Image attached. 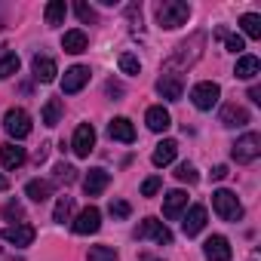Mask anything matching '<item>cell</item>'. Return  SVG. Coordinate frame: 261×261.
<instances>
[{
  "mask_svg": "<svg viewBox=\"0 0 261 261\" xmlns=\"http://www.w3.org/2000/svg\"><path fill=\"white\" fill-rule=\"evenodd\" d=\"M108 136H111L114 142H123V145H133V142H136V126L129 123L126 117H114V120L108 123Z\"/></svg>",
  "mask_w": 261,
  "mask_h": 261,
  "instance_id": "4fadbf2b",
  "label": "cell"
},
{
  "mask_svg": "<svg viewBox=\"0 0 261 261\" xmlns=\"http://www.w3.org/2000/svg\"><path fill=\"white\" fill-rule=\"evenodd\" d=\"M25 160H28L25 148H19V145H13V142L0 145V163H4L7 169H19V166H22Z\"/></svg>",
  "mask_w": 261,
  "mask_h": 261,
  "instance_id": "d6986e66",
  "label": "cell"
},
{
  "mask_svg": "<svg viewBox=\"0 0 261 261\" xmlns=\"http://www.w3.org/2000/svg\"><path fill=\"white\" fill-rule=\"evenodd\" d=\"M108 185H111V172H105V169H89L86 178H83V191H86V197H98Z\"/></svg>",
  "mask_w": 261,
  "mask_h": 261,
  "instance_id": "2e32d148",
  "label": "cell"
},
{
  "mask_svg": "<svg viewBox=\"0 0 261 261\" xmlns=\"http://www.w3.org/2000/svg\"><path fill=\"white\" fill-rule=\"evenodd\" d=\"M108 92H111V95H120V92H123V86H120V83H114V80H111V83H108Z\"/></svg>",
  "mask_w": 261,
  "mask_h": 261,
  "instance_id": "60d3db41",
  "label": "cell"
},
{
  "mask_svg": "<svg viewBox=\"0 0 261 261\" xmlns=\"http://www.w3.org/2000/svg\"><path fill=\"white\" fill-rule=\"evenodd\" d=\"M160 188H163V178H160V175H151V178H145V185H142V197H154Z\"/></svg>",
  "mask_w": 261,
  "mask_h": 261,
  "instance_id": "d590c367",
  "label": "cell"
},
{
  "mask_svg": "<svg viewBox=\"0 0 261 261\" xmlns=\"http://www.w3.org/2000/svg\"><path fill=\"white\" fill-rule=\"evenodd\" d=\"M25 194H28L34 203H43V200L53 197V185H49V181H40V178H31V181L25 185Z\"/></svg>",
  "mask_w": 261,
  "mask_h": 261,
  "instance_id": "d4e9b609",
  "label": "cell"
},
{
  "mask_svg": "<svg viewBox=\"0 0 261 261\" xmlns=\"http://www.w3.org/2000/svg\"><path fill=\"white\" fill-rule=\"evenodd\" d=\"M4 215L16 221V218H22V215H25V209H22V203H19V200H10V203L4 206Z\"/></svg>",
  "mask_w": 261,
  "mask_h": 261,
  "instance_id": "74e56055",
  "label": "cell"
},
{
  "mask_svg": "<svg viewBox=\"0 0 261 261\" xmlns=\"http://www.w3.org/2000/svg\"><path fill=\"white\" fill-rule=\"evenodd\" d=\"M7 188H10V178H7V175H0V191H7Z\"/></svg>",
  "mask_w": 261,
  "mask_h": 261,
  "instance_id": "7bdbcfd3",
  "label": "cell"
},
{
  "mask_svg": "<svg viewBox=\"0 0 261 261\" xmlns=\"http://www.w3.org/2000/svg\"><path fill=\"white\" fill-rule=\"evenodd\" d=\"M212 178H215V181H221V178H227V166H224V163H218V166L212 169Z\"/></svg>",
  "mask_w": 261,
  "mask_h": 261,
  "instance_id": "ab89813d",
  "label": "cell"
},
{
  "mask_svg": "<svg viewBox=\"0 0 261 261\" xmlns=\"http://www.w3.org/2000/svg\"><path fill=\"white\" fill-rule=\"evenodd\" d=\"M203 43H206V34H194L191 40H181L175 46V53L166 59V74L178 71V68H191L200 56H203Z\"/></svg>",
  "mask_w": 261,
  "mask_h": 261,
  "instance_id": "6da1fadb",
  "label": "cell"
},
{
  "mask_svg": "<svg viewBox=\"0 0 261 261\" xmlns=\"http://www.w3.org/2000/svg\"><path fill=\"white\" fill-rule=\"evenodd\" d=\"M181 227H185V233L188 237H197L203 227H206V206H191L188 212H185V221H181Z\"/></svg>",
  "mask_w": 261,
  "mask_h": 261,
  "instance_id": "e0dca14e",
  "label": "cell"
},
{
  "mask_svg": "<svg viewBox=\"0 0 261 261\" xmlns=\"http://www.w3.org/2000/svg\"><path fill=\"white\" fill-rule=\"evenodd\" d=\"M71 212H74V197H59V203L53 209V221L65 224V221H71Z\"/></svg>",
  "mask_w": 261,
  "mask_h": 261,
  "instance_id": "f1b7e54d",
  "label": "cell"
},
{
  "mask_svg": "<svg viewBox=\"0 0 261 261\" xmlns=\"http://www.w3.org/2000/svg\"><path fill=\"white\" fill-rule=\"evenodd\" d=\"M136 237H139V240H154V243H160V246H172V230H169L163 221H157V218H145V221L139 224Z\"/></svg>",
  "mask_w": 261,
  "mask_h": 261,
  "instance_id": "52a82bcc",
  "label": "cell"
},
{
  "mask_svg": "<svg viewBox=\"0 0 261 261\" xmlns=\"http://www.w3.org/2000/svg\"><path fill=\"white\" fill-rule=\"evenodd\" d=\"M157 92H160L166 101H178V98L185 95V80H181L178 74H163V77L157 80Z\"/></svg>",
  "mask_w": 261,
  "mask_h": 261,
  "instance_id": "7c38bea8",
  "label": "cell"
},
{
  "mask_svg": "<svg viewBox=\"0 0 261 261\" xmlns=\"http://www.w3.org/2000/svg\"><path fill=\"white\" fill-rule=\"evenodd\" d=\"M71 148H74L77 157H89V154H92V148H95V129H92V123H80V126L74 129Z\"/></svg>",
  "mask_w": 261,
  "mask_h": 261,
  "instance_id": "ba28073f",
  "label": "cell"
},
{
  "mask_svg": "<svg viewBox=\"0 0 261 261\" xmlns=\"http://www.w3.org/2000/svg\"><path fill=\"white\" fill-rule=\"evenodd\" d=\"M249 98H252V101H261V89H258V86H252V89H249Z\"/></svg>",
  "mask_w": 261,
  "mask_h": 261,
  "instance_id": "b9f144b4",
  "label": "cell"
},
{
  "mask_svg": "<svg viewBox=\"0 0 261 261\" xmlns=\"http://www.w3.org/2000/svg\"><path fill=\"white\" fill-rule=\"evenodd\" d=\"M31 68H34V80H40V83H53L56 74H59V68H56V62L49 56H34Z\"/></svg>",
  "mask_w": 261,
  "mask_h": 261,
  "instance_id": "ffe728a7",
  "label": "cell"
},
{
  "mask_svg": "<svg viewBox=\"0 0 261 261\" xmlns=\"http://www.w3.org/2000/svg\"><path fill=\"white\" fill-rule=\"evenodd\" d=\"M19 56L16 53H4V59H0V80H10L13 74H19Z\"/></svg>",
  "mask_w": 261,
  "mask_h": 261,
  "instance_id": "f546056e",
  "label": "cell"
},
{
  "mask_svg": "<svg viewBox=\"0 0 261 261\" xmlns=\"http://www.w3.org/2000/svg\"><path fill=\"white\" fill-rule=\"evenodd\" d=\"M188 19H191V7L185 4V0H163V4L157 7V22H160V28H166V31L181 28Z\"/></svg>",
  "mask_w": 261,
  "mask_h": 261,
  "instance_id": "7a4b0ae2",
  "label": "cell"
},
{
  "mask_svg": "<svg viewBox=\"0 0 261 261\" xmlns=\"http://www.w3.org/2000/svg\"><path fill=\"white\" fill-rule=\"evenodd\" d=\"M86 46H89V37H86L80 28H74V31H65V37H62V49H65V53H71V56H80V53H86Z\"/></svg>",
  "mask_w": 261,
  "mask_h": 261,
  "instance_id": "7402d4cb",
  "label": "cell"
},
{
  "mask_svg": "<svg viewBox=\"0 0 261 261\" xmlns=\"http://www.w3.org/2000/svg\"><path fill=\"white\" fill-rule=\"evenodd\" d=\"M120 71H123V74H139V71H142V62H139L133 53H123V56H120Z\"/></svg>",
  "mask_w": 261,
  "mask_h": 261,
  "instance_id": "836d02e7",
  "label": "cell"
},
{
  "mask_svg": "<svg viewBox=\"0 0 261 261\" xmlns=\"http://www.w3.org/2000/svg\"><path fill=\"white\" fill-rule=\"evenodd\" d=\"M53 181H56V185H74V181H77V169L68 166V163H59V166L53 169Z\"/></svg>",
  "mask_w": 261,
  "mask_h": 261,
  "instance_id": "4dcf8cb0",
  "label": "cell"
},
{
  "mask_svg": "<svg viewBox=\"0 0 261 261\" xmlns=\"http://www.w3.org/2000/svg\"><path fill=\"white\" fill-rule=\"evenodd\" d=\"M86 261H120V258H117V252L111 246H92L89 255H86Z\"/></svg>",
  "mask_w": 261,
  "mask_h": 261,
  "instance_id": "1f68e13d",
  "label": "cell"
},
{
  "mask_svg": "<svg viewBox=\"0 0 261 261\" xmlns=\"http://www.w3.org/2000/svg\"><path fill=\"white\" fill-rule=\"evenodd\" d=\"M145 123H148V129H151V133H166V129L172 126V114H169L163 105H154V108H148V114H145Z\"/></svg>",
  "mask_w": 261,
  "mask_h": 261,
  "instance_id": "9a60e30c",
  "label": "cell"
},
{
  "mask_svg": "<svg viewBox=\"0 0 261 261\" xmlns=\"http://www.w3.org/2000/svg\"><path fill=\"white\" fill-rule=\"evenodd\" d=\"M218 98H221V86L212 83V80H203L191 89V101H194L197 111H212L218 105Z\"/></svg>",
  "mask_w": 261,
  "mask_h": 261,
  "instance_id": "8992f818",
  "label": "cell"
},
{
  "mask_svg": "<svg viewBox=\"0 0 261 261\" xmlns=\"http://www.w3.org/2000/svg\"><path fill=\"white\" fill-rule=\"evenodd\" d=\"M4 240H7L10 246L25 249V246L34 243V227H31V224H10V227L4 230Z\"/></svg>",
  "mask_w": 261,
  "mask_h": 261,
  "instance_id": "5bb4252c",
  "label": "cell"
},
{
  "mask_svg": "<svg viewBox=\"0 0 261 261\" xmlns=\"http://www.w3.org/2000/svg\"><path fill=\"white\" fill-rule=\"evenodd\" d=\"M175 154H178V142H172V139H163L157 148H154V154H151V160H154V166H169L172 160H175Z\"/></svg>",
  "mask_w": 261,
  "mask_h": 261,
  "instance_id": "603a6c76",
  "label": "cell"
},
{
  "mask_svg": "<svg viewBox=\"0 0 261 261\" xmlns=\"http://www.w3.org/2000/svg\"><path fill=\"white\" fill-rule=\"evenodd\" d=\"M212 209H215V215L224 218V221H240V218H243V206H240L237 194H233V191H224V188L212 194Z\"/></svg>",
  "mask_w": 261,
  "mask_h": 261,
  "instance_id": "3957f363",
  "label": "cell"
},
{
  "mask_svg": "<svg viewBox=\"0 0 261 261\" xmlns=\"http://www.w3.org/2000/svg\"><path fill=\"white\" fill-rule=\"evenodd\" d=\"M175 178L185 181V185H197V181H200V172H197L191 163H181V166L175 169Z\"/></svg>",
  "mask_w": 261,
  "mask_h": 261,
  "instance_id": "d6a6232c",
  "label": "cell"
},
{
  "mask_svg": "<svg viewBox=\"0 0 261 261\" xmlns=\"http://www.w3.org/2000/svg\"><path fill=\"white\" fill-rule=\"evenodd\" d=\"M240 28H243L246 37L258 40V37H261V16H258V13H246V16L240 19Z\"/></svg>",
  "mask_w": 261,
  "mask_h": 261,
  "instance_id": "83f0119b",
  "label": "cell"
},
{
  "mask_svg": "<svg viewBox=\"0 0 261 261\" xmlns=\"http://www.w3.org/2000/svg\"><path fill=\"white\" fill-rule=\"evenodd\" d=\"M230 157H233L237 163H255V160L261 157V136H255V133L240 136V139L233 142V148H230Z\"/></svg>",
  "mask_w": 261,
  "mask_h": 261,
  "instance_id": "5b68a950",
  "label": "cell"
},
{
  "mask_svg": "<svg viewBox=\"0 0 261 261\" xmlns=\"http://www.w3.org/2000/svg\"><path fill=\"white\" fill-rule=\"evenodd\" d=\"M129 212H133V206L126 200H111V215L114 218H129Z\"/></svg>",
  "mask_w": 261,
  "mask_h": 261,
  "instance_id": "8d00e7d4",
  "label": "cell"
},
{
  "mask_svg": "<svg viewBox=\"0 0 261 261\" xmlns=\"http://www.w3.org/2000/svg\"><path fill=\"white\" fill-rule=\"evenodd\" d=\"M74 13H77V19H80V22H86V25H92V22H95V10H92L89 4H83V0H80V4H74Z\"/></svg>",
  "mask_w": 261,
  "mask_h": 261,
  "instance_id": "e575fe53",
  "label": "cell"
},
{
  "mask_svg": "<svg viewBox=\"0 0 261 261\" xmlns=\"http://www.w3.org/2000/svg\"><path fill=\"white\" fill-rule=\"evenodd\" d=\"M224 43H227V49H230V53H243V49H246V43H243V37H240V34H227V37H224Z\"/></svg>",
  "mask_w": 261,
  "mask_h": 261,
  "instance_id": "f35d334b",
  "label": "cell"
},
{
  "mask_svg": "<svg viewBox=\"0 0 261 261\" xmlns=\"http://www.w3.org/2000/svg\"><path fill=\"white\" fill-rule=\"evenodd\" d=\"M258 71H261V62H258L255 56H240V59H237L233 74H237L240 80H252V77H258Z\"/></svg>",
  "mask_w": 261,
  "mask_h": 261,
  "instance_id": "cb8c5ba5",
  "label": "cell"
},
{
  "mask_svg": "<svg viewBox=\"0 0 261 261\" xmlns=\"http://www.w3.org/2000/svg\"><path fill=\"white\" fill-rule=\"evenodd\" d=\"M218 120H221V126H246L249 123V111L243 108V105H224L221 111H218Z\"/></svg>",
  "mask_w": 261,
  "mask_h": 261,
  "instance_id": "ac0fdd59",
  "label": "cell"
},
{
  "mask_svg": "<svg viewBox=\"0 0 261 261\" xmlns=\"http://www.w3.org/2000/svg\"><path fill=\"white\" fill-rule=\"evenodd\" d=\"M65 16H68V7H65V0H49L46 4V10H43V19H46V25H62L65 22Z\"/></svg>",
  "mask_w": 261,
  "mask_h": 261,
  "instance_id": "484cf974",
  "label": "cell"
},
{
  "mask_svg": "<svg viewBox=\"0 0 261 261\" xmlns=\"http://www.w3.org/2000/svg\"><path fill=\"white\" fill-rule=\"evenodd\" d=\"M86 83H89V68H86V65H74V68H68L65 77H62V92H65V95H74V92H80Z\"/></svg>",
  "mask_w": 261,
  "mask_h": 261,
  "instance_id": "9c48e42d",
  "label": "cell"
},
{
  "mask_svg": "<svg viewBox=\"0 0 261 261\" xmlns=\"http://www.w3.org/2000/svg\"><path fill=\"white\" fill-rule=\"evenodd\" d=\"M203 255H206L209 261H230L233 249H230L227 237H221V233H212V237L203 243Z\"/></svg>",
  "mask_w": 261,
  "mask_h": 261,
  "instance_id": "30bf717a",
  "label": "cell"
},
{
  "mask_svg": "<svg viewBox=\"0 0 261 261\" xmlns=\"http://www.w3.org/2000/svg\"><path fill=\"white\" fill-rule=\"evenodd\" d=\"M139 261H160V258H154V255H142Z\"/></svg>",
  "mask_w": 261,
  "mask_h": 261,
  "instance_id": "ee69618b",
  "label": "cell"
},
{
  "mask_svg": "<svg viewBox=\"0 0 261 261\" xmlns=\"http://www.w3.org/2000/svg\"><path fill=\"white\" fill-rule=\"evenodd\" d=\"M62 114H65V105H62L59 98H49V101L43 105V111H40V120H43L46 126H56V123L62 120Z\"/></svg>",
  "mask_w": 261,
  "mask_h": 261,
  "instance_id": "4316f807",
  "label": "cell"
},
{
  "mask_svg": "<svg viewBox=\"0 0 261 261\" xmlns=\"http://www.w3.org/2000/svg\"><path fill=\"white\" fill-rule=\"evenodd\" d=\"M4 129H7V136L16 139V142L28 139V136H31V117H28V111L10 108V111L4 114Z\"/></svg>",
  "mask_w": 261,
  "mask_h": 261,
  "instance_id": "277c9868",
  "label": "cell"
},
{
  "mask_svg": "<svg viewBox=\"0 0 261 261\" xmlns=\"http://www.w3.org/2000/svg\"><path fill=\"white\" fill-rule=\"evenodd\" d=\"M71 227H74V233H80V237H86V233H95V230L101 227V212H98L95 206H86V209L77 215V221H74Z\"/></svg>",
  "mask_w": 261,
  "mask_h": 261,
  "instance_id": "8fae6325",
  "label": "cell"
},
{
  "mask_svg": "<svg viewBox=\"0 0 261 261\" xmlns=\"http://www.w3.org/2000/svg\"><path fill=\"white\" fill-rule=\"evenodd\" d=\"M185 209H188V194L185 191H169L163 197V215L166 218H178Z\"/></svg>",
  "mask_w": 261,
  "mask_h": 261,
  "instance_id": "44dd1931",
  "label": "cell"
}]
</instances>
